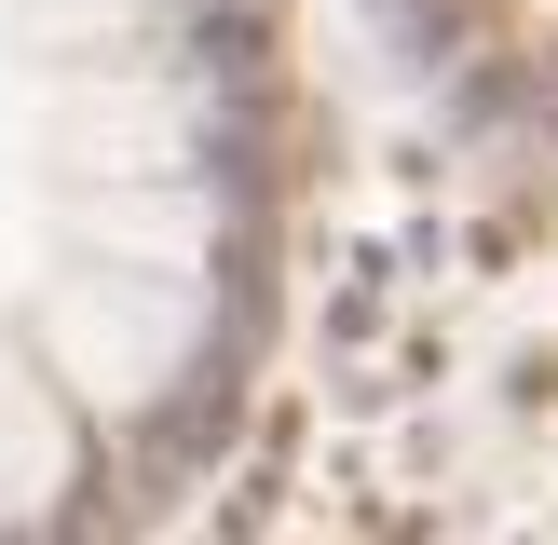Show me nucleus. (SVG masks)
I'll list each match as a JSON object with an SVG mask.
<instances>
[{"instance_id":"2","label":"nucleus","mask_w":558,"mask_h":545,"mask_svg":"<svg viewBox=\"0 0 558 545\" xmlns=\"http://www.w3.org/2000/svg\"><path fill=\"white\" fill-rule=\"evenodd\" d=\"M96 245H123V259H178V245H191V205H136V191H109V205H96Z\"/></svg>"},{"instance_id":"1","label":"nucleus","mask_w":558,"mask_h":545,"mask_svg":"<svg viewBox=\"0 0 558 545\" xmlns=\"http://www.w3.org/2000/svg\"><path fill=\"white\" fill-rule=\"evenodd\" d=\"M191 341V287L178 272H109V287L54 300V354L82 368V396H150Z\"/></svg>"}]
</instances>
